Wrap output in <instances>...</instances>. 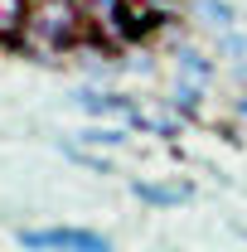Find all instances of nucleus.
I'll list each match as a JSON object with an SVG mask.
<instances>
[{
  "instance_id": "1",
  "label": "nucleus",
  "mask_w": 247,
  "mask_h": 252,
  "mask_svg": "<svg viewBox=\"0 0 247 252\" xmlns=\"http://www.w3.org/2000/svg\"><path fill=\"white\" fill-rule=\"evenodd\" d=\"M83 5L78 0H34L30 30H25V44L34 54H63L83 39Z\"/></svg>"
},
{
  "instance_id": "2",
  "label": "nucleus",
  "mask_w": 247,
  "mask_h": 252,
  "mask_svg": "<svg viewBox=\"0 0 247 252\" xmlns=\"http://www.w3.org/2000/svg\"><path fill=\"white\" fill-rule=\"evenodd\" d=\"M20 243L30 252H112V243L93 228H25Z\"/></svg>"
},
{
  "instance_id": "7",
  "label": "nucleus",
  "mask_w": 247,
  "mask_h": 252,
  "mask_svg": "<svg viewBox=\"0 0 247 252\" xmlns=\"http://www.w3.org/2000/svg\"><path fill=\"white\" fill-rule=\"evenodd\" d=\"M238 112H243V117H247V97H243V102H238Z\"/></svg>"
},
{
  "instance_id": "5",
  "label": "nucleus",
  "mask_w": 247,
  "mask_h": 252,
  "mask_svg": "<svg viewBox=\"0 0 247 252\" xmlns=\"http://www.w3.org/2000/svg\"><path fill=\"white\" fill-rule=\"evenodd\" d=\"M194 15H199V20H209L214 30H228V25H233V10H228L223 0H194Z\"/></svg>"
},
{
  "instance_id": "4",
  "label": "nucleus",
  "mask_w": 247,
  "mask_h": 252,
  "mask_svg": "<svg viewBox=\"0 0 247 252\" xmlns=\"http://www.w3.org/2000/svg\"><path fill=\"white\" fill-rule=\"evenodd\" d=\"M131 189H136L146 204H185V199H189V185H170V189H165V185H146V180H136Z\"/></svg>"
},
{
  "instance_id": "3",
  "label": "nucleus",
  "mask_w": 247,
  "mask_h": 252,
  "mask_svg": "<svg viewBox=\"0 0 247 252\" xmlns=\"http://www.w3.org/2000/svg\"><path fill=\"white\" fill-rule=\"evenodd\" d=\"M30 15H34L30 0H0V39H5V44L25 39V30H30Z\"/></svg>"
},
{
  "instance_id": "6",
  "label": "nucleus",
  "mask_w": 247,
  "mask_h": 252,
  "mask_svg": "<svg viewBox=\"0 0 247 252\" xmlns=\"http://www.w3.org/2000/svg\"><path fill=\"white\" fill-rule=\"evenodd\" d=\"M83 141H93V146H107V151H112V146H122L126 136H122V131H88Z\"/></svg>"
}]
</instances>
